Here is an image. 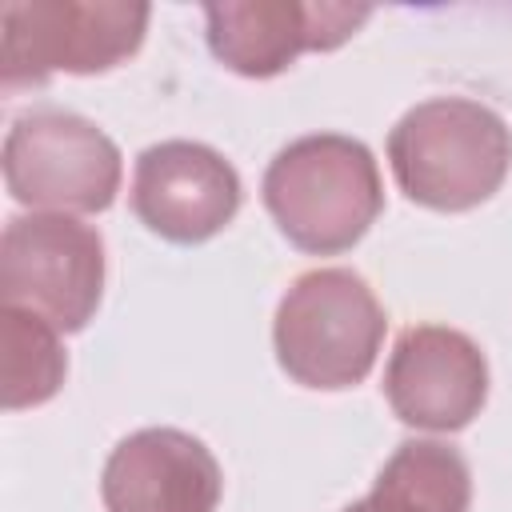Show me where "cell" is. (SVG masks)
<instances>
[{"mask_svg":"<svg viewBox=\"0 0 512 512\" xmlns=\"http://www.w3.org/2000/svg\"><path fill=\"white\" fill-rule=\"evenodd\" d=\"M264 208L276 228L312 256H336L364 240L384 212V184L364 140L312 132L284 144L264 168Z\"/></svg>","mask_w":512,"mask_h":512,"instance_id":"6da1fadb","label":"cell"},{"mask_svg":"<svg viewBox=\"0 0 512 512\" xmlns=\"http://www.w3.org/2000/svg\"><path fill=\"white\" fill-rule=\"evenodd\" d=\"M388 164L412 204L432 212H468L508 180L512 128L480 100L432 96L392 124Z\"/></svg>","mask_w":512,"mask_h":512,"instance_id":"7a4b0ae2","label":"cell"},{"mask_svg":"<svg viewBox=\"0 0 512 512\" xmlns=\"http://www.w3.org/2000/svg\"><path fill=\"white\" fill-rule=\"evenodd\" d=\"M388 316L352 268H312L288 284L272 320V348L288 380L320 392L360 384L384 344Z\"/></svg>","mask_w":512,"mask_h":512,"instance_id":"3957f363","label":"cell"},{"mask_svg":"<svg viewBox=\"0 0 512 512\" xmlns=\"http://www.w3.org/2000/svg\"><path fill=\"white\" fill-rule=\"evenodd\" d=\"M148 4L128 0H16L0 8L4 88L44 84L60 72L96 76L144 44Z\"/></svg>","mask_w":512,"mask_h":512,"instance_id":"277c9868","label":"cell"},{"mask_svg":"<svg viewBox=\"0 0 512 512\" xmlns=\"http://www.w3.org/2000/svg\"><path fill=\"white\" fill-rule=\"evenodd\" d=\"M116 140L64 108H36L4 136V184L16 204L52 212H104L120 192Z\"/></svg>","mask_w":512,"mask_h":512,"instance_id":"5b68a950","label":"cell"},{"mask_svg":"<svg viewBox=\"0 0 512 512\" xmlns=\"http://www.w3.org/2000/svg\"><path fill=\"white\" fill-rule=\"evenodd\" d=\"M0 296L56 332H80L104 296V240L64 212L12 216L0 236Z\"/></svg>","mask_w":512,"mask_h":512,"instance_id":"8992f818","label":"cell"},{"mask_svg":"<svg viewBox=\"0 0 512 512\" xmlns=\"http://www.w3.org/2000/svg\"><path fill=\"white\" fill-rule=\"evenodd\" d=\"M240 200L244 188L232 160L200 140H160L136 156L132 212L172 244L212 240L236 220Z\"/></svg>","mask_w":512,"mask_h":512,"instance_id":"52a82bcc","label":"cell"},{"mask_svg":"<svg viewBox=\"0 0 512 512\" xmlns=\"http://www.w3.org/2000/svg\"><path fill=\"white\" fill-rule=\"evenodd\" d=\"M384 396L408 428L460 432L488 400V360L460 328L412 324L388 352Z\"/></svg>","mask_w":512,"mask_h":512,"instance_id":"ba28073f","label":"cell"},{"mask_svg":"<svg viewBox=\"0 0 512 512\" xmlns=\"http://www.w3.org/2000/svg\"><path fill=\"white\" fill-rule=\"evenodd\" d=\"M372 16L364 4H304V0H224L204 8L212 56L248 76L268 80L292 68L300 52H332Z\"/></svg>","mask_w":512,"mask_h":512,"instance_id":"9c48e42d","label":"cell"},{"mask_svg":"<svg viewBox=\"0 0 512 512\" xmlns=\"http://www.w3.org/2000/svg\"><path fill=\"white\" fill-rule=\"evenodd\" d=\"M220 464L204 440L180 428H140L124 436L100 476L108 512H216Z\"/></svg>","mask_w":512,"mask_h":512,"instance_id":"30bf717a","label":"cell"},{"mask_svg":"<svg viewBox=\"0 0 512 512\" xmlns=\"http://www.w3.org/2000/svg\"><path fill=\"white\" fill-rule=\"evenodd\" d=\"M368 500L380 512H468V460L440 440H404L380 468Z\"/></svg>","mask_w":512,"mask_h":512,"instance_id":"8fae6325","label":"cell"},{"mask_svg":"<svg viewBox=\"0 0 512 512\" xmlns=\"http://www.w3.org/2000/svg\"><path fill=\"white\" fill-rule=\"evenodd\" d=\"M0 344H4V408L20 412V408L48 404L68 376L60 332L36 312L4 304Z\"/></svg>","mask_w":512,"mask_h":512,"instance_id":"7c38bea8","label":"cell"},{"mask_svg":"<svg viewBox=\"0 0 512 512\" xmlns=\"http://www.w3.org/2000/svg\"><path fill=\"white\" fill-rule=\"evenodd\" d=\"M344 512H380V508H376V504H372V500L364 496V500H356V504H348Z\"/></svg>","mask_w":512,"mask_h":512,"instance_id":"4fadbf2b","label":"cell"}]
</instances>
